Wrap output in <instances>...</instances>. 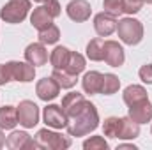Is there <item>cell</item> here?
<instances>
[{"mask_svg": "<svg viewBox=\"0 0 152 150\" xmlns=\"http://www.w3.org/2000/svg\"><path fill=\"white\" fill-rule=\"evenodd\" d=\"M97 125H99V113L92 103H88L87 108L78 113L73 118V122L67 125V133H69V136H76V138L87 136L88 133L96 131Z\"/></svg>", "mask_w": 152, "mask_h": 150, "instance_id": "cell-1", "label": "cell"}, {"mask_svg": "<svg viewBox=\"0 0 152 150\" xmlns=\"http://www.w3.org/2000/svg\"><path fill=\"white\" fill-rule=\"evenodd\" d=\"M117 34L124 44L136 46L143 39V25L134 18H122L120 21H117Z\"/></svg>", "mask_w": 152, "mask_h": 150, "instance_id": "cell-2", "label": "cell"}, {"mask_svg": "<svg viewBox=\"0 0 152 150\" xmlns=\"http://www.w3.org/2000/svg\"><path fill=\"white\" fill-rule=\"evenodd\" d=\"M30 11V0H7L0 9V18L5 23H21Z\"/></svg>", "mask_w": 152, "mask_h": 150, "instance_id": "cell-3", "label": "cell"}, {"mask_svg": "<svg viewBox=\"0 0 152 150\" xmlns=\"http://www.w3.org/2000/svg\"><path fill=\"white\" fill-rule=\"evenodd\" d=\"M36 140L44 149H51V150H66L71 147V138L69 136H64L60 133L50 131L48 127L46 129H39L37 134H36Z\"/></svg>", "mask_w": 152, "mask_h": 150, "instance_id": "cell-4", "label": "cell"}, {"mask_svg": "<svg viewBox=\"0 0 152 150\" xmlns=\"http://www.w3.org/2000/svg\"><path fill=\"white\" fill-rule=\"evenodd\" d=\"M5 69H7V74L11 78V81L30 83V81H34V76H36V67L28 62L11 60V62L5 64Z\"/></svg>", "mask_w": 152, "mask_h": 150, "instance_id": "cell-5", "label": "cell"}, {"mask_svg": "<svg viewBox=\"0 0 152 150\" xmlns=\"http://www.w3.org/2000/svg\"><path fill=\"white\" fill-rule=\"evenodd\" d=\"M18 111V124L25 129H32L39 124V106L34 101H21L16 106Z\"/></svg>", "mask_w": 152, "mask_h": 150, "instance_id": "cell-6", "label": "cell"}, {"mask_svg": "<svg viewBox=\"0 0 152 150\" xmlns=\"http://www.w3.org/2000/svg\"><path fill=\"white\" fill-rule=\"evenodd\" d=\"M42 120L48 127L53 129H67L69 125V117L58 104H48L42 110Z\"/></svg>", "mask_w": 152, "mask_h": 150, "instance_id": "cell-7", "label": "cell"}, {"mask_svg": "<svg viewBox=\"0 0 152 150\" xmlns=\"http://www.w3.org/2000/svg\"><path fill=\"white\" fill-rule=\"evenodd\" d=\"M88 103L90 101H87L83 97V94H80V92H69V94H66L62 97V110L67 113L69 118H75L78 113L83 111L87 108Z\"/></svg>", "mask_w": 152, "mask_h": 150, "instance_id": "cell-8", "label": "cell"}, {"mask_svg": "<svg viewBox=\"0 0 152 150\" xmlns=\"http://www.w3.org/2000/svg\"><path fill=\"white\" fill-rule=\"evenodd\" d=\"M94 30L99 37H108L117 30V18L110 12H99L94 16Z\"/></svg>", "mask_w": 152, "mask_h": 150, "instance_id": "cell-9", "label": "cell"}, {"mask_svg": "<svg viewBox=\"0 0 152 150\" xmlns=\"http://www.w3.org/2000/svg\"><path fill=\"white\" fill-rule=\"evenodd\" d=\"M66 12H67V16H69L73 21L83 23V21H87V20L90 18L92 7H90V4H88L87 0H71V2L67 4V7H66Z\"/></svg>", "mask_w": 152, "mask_h": 150, "instance_id": "cell-10", "label": "cell"}, {"mask_svg": "<svg viewBox=\"0 0 152 150\" xmlns=\"http://www.w3.org/2000/svg\"><path fill=\"white\" fill-rule=\"evenodd\" d=\"M36 94H37V97L41 101H46V103L53 101L60 94V85L51 76L50 78H42V79H39L37 85H36Z\"/></svg>", "mask_w": 152, "mask_h": 150, "instance_id": "cell-11", "label": "cell"}, {"mask_svg": "<svg viewBox=\"0 0 152 150\" xmlns=\"http://www.w3.org/2000/svg\"><path fill=\"white\" fill-rule=\"evenodd\" d=\"M124 48L117 41H104V62L110 67H120L124 66Z\"/></svg>", "mask_w": 152, "mask_h": 150, "instance_id": "cell-12", "label": "cell"}, {"mask_svg": "<svg viewBox=\"0 0 152 150\" xmlns=\"http://www.w3.org/2000/svg\"><path fill=\"white\" fill-rule=\"evenodd\" d=\"M127 117H131L136 124H147L152 120V103L149 99H143L136 104L129 106Z\"/></svg>", "mask_w": 152, "mask_h": 150, "instance_id": "cell-13", "label": "cell"}, {"mask_svg": "<svg viewBox=\"0 0 152 150\" xmlns=\"http://www.w3.org/2000/svg\"><path fill=\"white\" fill-rule=\"evenodd\" d=\"M25 60L28 64H32L34 67H39V66H44L48 62V51L44 48L42 42H32L27 46L25 50Z\"/></svg>", "mask_w": 152, "mask_h": 150, "instance_id": "cell-14", "label": "cell"}, {"mask_svg": "<svg viewBox=\"0 0 152 150\" xmlns=\"http://www.w3.org/2000/svg\"><path fill=\"white\" fill-rule=\"evenodd\" d=\"M81 87H83V92L85 94H90V95L101 94V88H103V74L99 71H88V73H85V76L81 78Z\"/></svg>", "mask_w": 152, "mask_h": 150, "instance_id": "cell-15", "label": "cell"}, {"mask_svg": "<svg viewBox=\"0 0 152 150\" xmlns=\"http://www.w3.org/2000/svg\"><path fill=\"white\" fill-rule=\"evenodd\" d=\"M30 134L25 133V131H12L7 140H5V147L11 150H27L28 147V141H30Z\"/></svg>", "mask_w": 152, "mask_h": 150, "instance_id": "cell-16", "label": "cell"}, {"mask_svg": "<svg viewBox=\"0 0 152 150\" xmlns=\"http://www.w3.org/2000/svg\"><path fill=\"white\" fill-rule=\"evenodd\" d=\"M122 97H124V103L127 106H131V104H136L143 99H149V94L142 85H129V87H126Z\"/></svg>", "mask_w": 152, "mask_h": 150, "instance_id": "cell-17", "label": "cell"}, {"mask_svg": "<svg viewBox=\"0 0 152 150\" xmlns=\"http://www.w3.org/2000/svg\"><path fill=\"white\" fill-rule=\"evenodd\" d=\"M138 136H140V124H136L131 117H122L118 140H134Z\"/></svg>", "mask_w": 152, "mask_h": 150, "instance_id": "cell-18", "label": "cell"}, {"mask_svg": "<svg viewBox=\"0 0 152 150\" xmlns=\"http://www.w3.org/2000/svg\"><path fill=\"white\" fill-rule=\"evenodd\" d=\"M69 57H71V50H67L66 46H57L50 55V62H51L53 69H66Z\"/></svg>", "mask_w": 152, "mask_h": 150, "instance_id": "cell-19", "label": "cell"}, {"mask_svg": "<svg viewBox=\"0 0 152 150\" xmlns=\"http://www.w3.org/2000/svg\"><path fill=\"white\" fill-rule=\"evenodd\" d=\"M30 23H32L34 28L44 30L46 27H50V25L53 23V18H51V16L48 14V11L41 5V7H36V9H34V12H32V16H30Z\"/></svg>", "mask_w": 152, "mask_h": 150, "instance_id": "cell-20", "label": "cell"}, {"mask_svg": "<svg viewBox=\"0 0 152 150\" xmlns=\"http://www.w3.org/2000/svg\"><path fill=\"white\" fill-rule=\"evenodd\" d=\"M87 58L92 60V62H101L104 60V41L101 37L92 39L88 44H87Z\"/></svg>", "mask_w": 152, "mask_h": 150, "instance_id": "cell-21", "label": "cell"}, {"mask_svg": "<svg viewBox=\"0 0 152 150\" xmlns=\"http://www.w3.org/2000/svg\"><path fill=\"white\" fill-rule=\"evenodd\" d=\"M18 124V111L14 106H2L0 108V129H14Z\"/></svg>", "mask_w": 152, "mask_h": 150, "instance_id": "cell-22", "label": "cell"}, {"mask_svg": "<svg viewBox=\"0 0 152 150\" xmlns=\"http://www.w3.org/2000/svg\"><path fill=\"white\" fill-rule=\"evenodd\" d=\"M51 78L60 85V88H73L76 85V81H78V76L71 74V73L66 71V69H53Z\"/></svg>", "mask_w": 152, "mask_h": 150, "instance_id": "cell-23", "label": "cell"}, {"mask_svg": "<svg viewBox=\"0 0 152 150\" xmlns=\"http://www.w3.org/2000/svg\"><path fill=\"white\" fill-rule=\"evenodd\" d=\"M120 125H122V118H118V117H108L103 122V134L108 136V138H118Z\"/></svg>", "mask_w": 152, "mask_h": 150, "instance_id": "cell-24", "label": "cell"}, {"mask_svg": "<svg viewBox=\"0 0 152 150\" xmlns=\"http://www.w3.org/2000/svg\"><path fill=\"white\" fill-rule=\"evenodd\" d=\"M66 71H69L71 74H80L85 71V57L78 51H71V57H69V62H67V67Z\"/></svg>", "mask_w": 152, "mask_h": 150, "instance_id": "cell-25", "label": "cell"}, {"mask_svg": "<svg viewBox=\"0 0 152 150\" xmlns=\"http://www.w3.org/2000/svg\"><path fill=\"white\" fill-rule=\"evenodd\" d=\"M118 88H120V79H118V76L112 74V73L103 74V88H101V94H104V95H113L115 92H118Z\"/></svg>", "mask_w": 152, "mask_h": 150, "instance_id": "cell-26", "label": "cell"}, {"mask_svg": "<svg viewBox=\"0 0 152 150\" xmlns=\"http://www.w3.org/2000/svg\"><path fill=\"white\" fill-rule=\"evenodd\" d=\"M58 39H60V30L53 23L50 27H46L44 30H39V42H42V44H55Z\"/></svg>", "mask_w": 152, "mask_h": 150, "instance_id": "cell-27", "label": "cell"}, {"mask_svg": "<svg viewBox=\"0 0 152 150\" xmlns=\"http://www.w3.org/2000/svg\"><path fill=\"white\" fill-rule=\"evenodd\" d=\"M83 149L85 150H108L110 145L103 136H90L88 140L83 141Z\"/></svg>", "mask_w": 152, "mask_h": 150, "instance_id": "cell-28", "label": "cell"}, {"mask_svg": "<svg viewBox=\"0 0 152 150\" xmlns=\"http://www.w3.org/2000/svg\"><path fill=\"white\" fill-rule=\"evenodd\" d=\"M103 7H104V12H110L115 18L124 12L122 0H103Z\"/></svg>", "mask_w": 152, "mask_h": 150, "instance_id": "cell-29", "label": "cell"}, {"mask_svg": "<svg viewBox=\"0 0 152 150\" xmlns=\"http://www.w3.org/2000/svg\"><path fill=\"white\" fill-rule=\"evenodd\" d=\"M143 0H122V7L126 14H136L142 11Z\"/></svg>", "mask_w": 152, "mask_h": 150, "instance_id": "cell-30", "label": "cell"}, {"mask_svg": "<svg viewBox=\"0 0 152 150\" xmlns=\"http://www.w3.org/2000/svg\"><path fill=\"white\" fill-rule=\"evenodd\" d=\"M46 11H48V14L55 20L57 16H60V12H62V7H60V4H58V0H44V5H42Z\"/></svg>", "mask_w": 152, "mask_h": 150, "instance_id": "cell-31", "label": "cell"}, {"mask_svg": "<svg viewBox=\"0 0 152 150\" xmlns=\"http://www.w3.org/2000/svg\"><path fill=\"white\" fill-rule=\"evenodd\" d=\"M138 76H140V79H142L143 83L152 85V64H145V66H142L140 71H138Z\"/></svg>", "mask_w": 152, "mask_h": 150, "instance_id": "cell-32", "label": "cell"}, {"mask_svg": "<svg viewBox=\"0 0 152 150\" xmlns=\"http://www.w3.org/2000/svg\"><path fill=\"white\" fill-rule=\"evenodd\" d=\"M11 81V78L7 74V69H5V64H0V87L7 85Z\"/></svg>", "mask_w": 152, "mask_h": 150, "instance_id": "cell-33", "label": "cell"}, {"mask_svg": "<svg viewBox=\"0 0 152 150\" xmlns=\"http://www.w3.org/2000/svg\"><path fill=\"white\" fill-rule=\"evenodd\" d=\"M120 149H129V150H136V147H134V145H126V143H122V145H118V147H117V150H120Z\"/></svg>", "mask_w": 152, "mask_h": 150, "instance_id": "cell-34", "label": "cell"}, {"mask_svg": "<svg viewBox=\"0 0 152 150\" xmlns=\"http://www.w3.org/2000/svg\"><path fill=\"white\" fill-rule=\"evenodd\" d=\"M5 145V136H4V133H2V129H0V149Z\"/></svg>", "mask_w": 152, "mask_h": 150, "instance_id": "cell-35", "label": "cell"}, {"mask_svg": "<svg viewBox=\"0 0 152 150\" xmlns=\"http://www.w3.org/2000/svg\"><path fill=\"white\" fill-rule=\"evenodd\" d=\"M143 2H147V4H152V0H143Z\"/></svg>", "mask_w": 152, "mask_h": 150, "instance_id": "cell-36", "label": "cell"}, {"mask_svg": "<svg viewBox=\"0 0 152 150\" xmlns=\"http://www.w3.org/2000/svg\"><path fill=\"white\" fill-rule=\"evenodd\" d=\"M34 2H44V0H34Z\"/></svg>", "mask_w": 152, "mask_h": 150, "instance_id": "cell-37", "label": "cell"}, {"mask_svg": "<svg viewBox=\"0 0 152 150\" xmlns=\"http://www.w3.org/2000/svg\"><path fill=\"white\" fill-rule=\"evenodd\" d=\"M151 133H152V127H151Z\"/></svg>", "mask_w": 152, "mask_h": 150, "instance_id": "cell-38", "label": "cell"}]
</instances>
